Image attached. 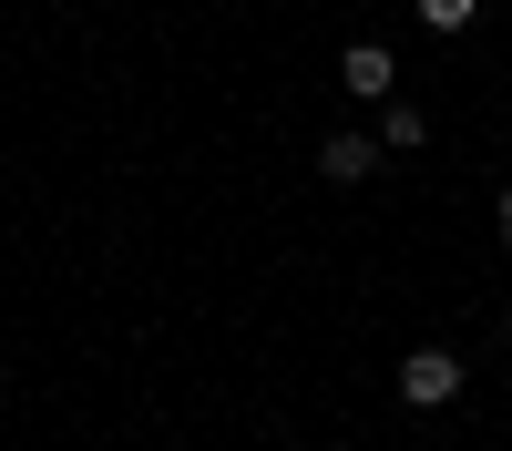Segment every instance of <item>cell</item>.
Wrapping results in <instances>:
<instances>
[{
    "label": "cell",
    "mask_w": 512,
    "mask_h": 451,
    "mask_svg": "<svg viewBox=\"0 0 512 451\" xmlns=\"http://www.w3.org/2000/svg\"><path fill=\"white\" fill-rule=\"evenodd\" d=\"M390 390H400V410H420V421H431V410H451L461 390H472V359L461 349H400V369H390Z\"/></svg>",
    "instance_id": "cell-1"
},
{
    "label": "cell",
    "mask_w": 512,
    "mask_h": 451,
    "mask_svg": "<svg viewBox=\"0 0 512 451\" xmlns=\"http://www.w3.org/2000/svg\"><path fill=\"white\" fill-rule=\"evenodd\" d=\"M338 82H349L359 103H390V82H400V52H390V41H338Z\"/></svg>",
    "instance_id": "cell-2"
},
{
    "label": "cell",
    "mask_w": 512,
    "mask_h": 451,
    "mask_svg": "<svg viewBox=\"0 0 512 451\" xmlns=\"http://www.w3.org/2000/svg\"><path fill=\"white\" fill-rule=\"evenodd\" d=\"M318 175H328V185H369V175H379V134H328V144H318Z\"/></svg>",
    "instance_id": "cell-3"
},
{
    "label": "cell",
    "mask_w": 512,
    "mask_h": 451,
    "mask_svg": "<svg viewBox=\"0 0 512 451\" xmlns=\"http://www.w3.org/2000/svg\"><path fill=\"white\" fill-rule=\"evenodd\" d=\"M379 154H431V113L420 103H379Z\"/></svg>",
    "instance_id": "cell-4"
},
{
    "label": "cell",
    "mask_w": 512,
    "mask_h": 451,
    "mask_svg": "<svg viewBox=\"0 0 512 451\" xmlns=\"http://www.w3.org/2000/svg\"><path fill=\"white\" fill-rule=\"evenodd\" d=\"M410 21L451 41V31H472V21H482V0H410Z\"/></svg>",
    "instance_id": "cell-5"
},
{
    "label": "cell",
    "mask_w": 512,
    "mask_h": 451,
    "mask_svg": "<svg viewBox=\"0 0 512 451\" xmlns=\"http://www.w3.org/2000/svg\"><path fill=\"white\" fill-rule=\"evenodd\" d=\"M492 226H502V246H512V185H502V205H492Z\"/></svg>",
    "instance_id": "cell-6"
},
{
    "label": "cell",
    "mask_w": 512,
    "mask_h": 451,
    "mask_svg": "<svg viewBox=\"0 0 512 451\" xmlns=\"http://www.w3.org/2000/svg\"><path fill=\"white\" fill-rule=\"evenodd\" d=\"M502 339H512V298H502Z\"/></svg>",
    "instance_id": "cell-7"
}]
</instances>
